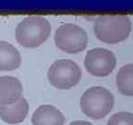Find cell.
<instances>
[{
	"instance_id": "ba28073f",
	"label": "cell",
	"mask_w": 133,
	"mask_h": 125,
	"mask_svg": "<svg viewBox=\"0 0 133 125\" xmlns=\"http://www.w3.org/2000/svg\"><path fill=\"white\" fill-rule=\"evenodd\" d=\"M29 111L27 100L21 96L17 102L11 105H0V118L5 122L17 124L22 122Z\"/></svg>"
},
{
	"instance_id": "8992f818",
	"label": "cell",
	"mask_w": 133,
	"mask_h": 125,
	"mask_svg": "<svg viewBox=\"0 0 133 125\" xmlns=\"http://www.w3.org/2000/svg\"><path fill=\"white\" fill-rule=\"evenodd\" d=\"M116 66V58L109 49L96 47L89 50L84 58V67L91 75L104 77L109 75Z\"/></svg>"
},
{
	"instance_id": "30bf717a",
	"label": "cell",
	"mask_w": 133,
	"mask_h": 125,
	"mask_svg": "<svg viewBox=\"0 0 133 125\" xmlns=\"http://www.w3.org/2000/svg\"><path fill=\"white\" fill-rule=\"evenodd\" d=\"M21 64V56L19 50L8 42L0 41V71H15Z\"/></svg>"
},
{
	"instance_id": "7a4b0ae2",
	"label": "cell",
	"mask_w": 133,
	"mask_h": 125,
	"mask_svg": "<svg viewBox=\"0 0 133 125\" xmlns=\"http://www.w3.org/2000/svg\"><path fill=\"white\" fill-rule=\"evenodd\" d=\"M51 33V24L42 16H30L25 18L16 28V40L21 46L35 48L48 39Z\"/></svg>"
},
{
	"instance_id": "9c48e42d",
	"label": "cell",
	"mask_w": 133,
	"mask_h": 125,
	"mask_svg": "<svg viewBox=\"0 0 133 125\" xmlns=\"http://www.w3.org/2000/svg\"><path fill=\"white\" fill-rule=\"evenodd\" d=\"M65 116L52 105H42L31 116L32 125H64Z\"/></svg>"
},
{
	"instance_id": "277c9868",
	"label": "cell",
	"mask_w": 133,
	"mask_h": 125,
	"mask_svg": "<svg viewBox=\"0 0 133 125\" xmlns=\"http://www.w3.org/2000/svg\"><path fill=\"white\" fill-rule=\"evenodd\" d=\"M82 76L79 66L71 59L62 58L49 67L47 78L54 87L60 90L70 89L77 85Z\"/></svg>"
},
{
	"instance_id": "52a82bcc",
	"label": "cell",
	"mask_w": 133,
	"mask_h": 125,
	"mask_svg": "<svg viewBox=\"0 0 133 125\" xmlns=\"http://www.w3.org/2000/svg\"><path fill=\"white\" fill-rule=\"evenodd\" d=\"M21 81L13 76H0V105H11L22 96Z\"/></svg>"
},
{
	"instance_id": "5b68a950",
	"label": "cell",
	"mask_w": 133,
	"mask_h": 125,
	"mask_svg": "<svg viewBox=\"0 0 133 125\" xmlns=\"http://www.w3.org/2000/svg\"><path fill=\"white\" fill-rule=\"evenodd\" d=\"M56 47L68 54H77L85 49L88 34L85 30L74 23H64L56 29L54 35Z\"/></svg>"
},
{
	"instance_id": "8fae6325",
	"label": "cell",
	"mask_w": 133,
	"mask_h": 125,
	"mask_svg": "<svg viewBox=\"0 0 133 125\" xmlns=\"http://www.w3.org/2000/svg\"><path fill=\"white\" fill-rule=\"evenodd\" d=\"M116 84L122 95L133 96V63L126 64L119 69L116 77Z\"/></svg>"
},
{
	"instance_id": "3957f363",
	"label": "cell",
	"mask_w": 133,
	"mask_h": 125,
	"mask_svg": "<svg viewBox=\"0 0 133 125\" xmlns=\"http://www.w3.org/2000/svg\"><path fill=\"white\" fill-rule=\"evenodd\" d=\"M115 98L109 90L102 86H92L81 97V109L91 119H103L112 110Z\"/></svg>"
},
{
	"instance_id": "6da1fadb",
	"label": "cell",
	"mask_w": 133,
	"mask_h": 125,
	"mask_svg": "<svg viewBox=\"0 0 133 125\" xmlns=\"http://www.w3.org/2000/svg\"><path fill=\"white\" fill-rule=\"evenodd\" d=\"M131 30L132 23L127 15H102L94 23L96 38L105 44L115 45L125 41Z\"/></svg>"
},
{
	"instance_id": "4fadbf2b",
	"label": "cell",
	"mask_w": 133,
	"mask_h": 125,
	"mask_svg": "<svg viewBox=\"0 0 133 125\" xmlns=\"http://www.w3.org/2000/svg\"><path fill=\"white\" fill-rule=\"evenodd\" d=\"M69 125H94V124L86 121H74Z\"/></svg>"
},
{
	"instance_id": "7c38bea8",
	"label": "cell",
	"mask_w": 133,
	"mask_h": 125,
	"mask_svg": "<svg viewBox=\"0 0 133 125\" xmlns=\"http://www.w3.org/2000/svg\"><path fill=\"white\" fill-rule=\"evenodd\" d=\"M107 125H133V113L125 111L116 113L109 118Z\"/></svg>"
}]
</instances>
